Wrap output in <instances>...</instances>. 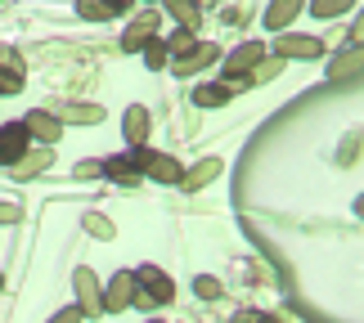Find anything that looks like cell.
Masks as SVG:
<instances>
[{
    "instance_id": "6da1fadb",
    "label": "cell",
    "mask_w": 364,
    "mask_h": 323,
    "mask_svg": "<svg viewBox=\"0 0 364 323\" xmlns=\"http://www.w3.org/2000/svg\"><path fill=\"white\" fill-rule=\"evenodd\" d=\"M135 283H144V288H149L144 297H149L153 305H162V301H171V297H176V283L158 270V265H144V270H135Z\"/></svg>"
},
{
    "instance_id": "7a4b0ae2",
    "label": "cell",
    "mask_w": 364,
    "mask_h": 323,
    "mask_svg": "<svg viewBox=\"0 0 364 323\" xmlns=\"http://www.w3.org/2000/svg\"><path fill=\"white\" fill-rule=\"evenodd\" d=\"M27 139H32V135L23 131V121L0 126V162H14V166H18L27 158Z\"/></svg>"
},
{
    "instance_id": "3957f363",
    "label": "cell",
    "mask_w": 364,
    "mask_h": 323,
    "mask_svg": "<svg viewBox=\"0 0 364 323\" xmlns=\"http://www.w3.org/2000/svg\"><path fill=\"white\" fill-rule=\"evenodd\" d=\"M135 270H122L113 283H108V297H104V310H126V305L135 301Z\"/></svg>"
},
{
    "instance_id": "277c9868",
    "label": "cell",
    "mask_w": 364,
    "mask_h": 323,
    "mask_svg": "<svg viewBox=\"0 0 364 323\" xmlns=\"http://www.w3.org/2000/svg\"><path fill=\"white\" fill-rule=\"evenodd\" d=\"M23 131L27 135H36V139H46V144H54V139H59V117H54V112H46V108H36V112H27V121H23Z\"/></svg>"
},
{
    "instance_id": "5b68a950",
    "label": "cell",
    "mask_w": 364,
    "mask_h": 323,
    "mask_svg": "<svg viewBox=\"0 0 364 323\" xmlns=\"http://www.w3.org/2000/svg\"><path fill=\"white\" fill-rule=\"evenodd\" d=\"M261 54H265V50L257 45V40H247V45H239V50H234L230 59H225V77H230V81H234V77H243L247 67H257V63H261ZM230 81H225V86H230Z\"/></svg>"
},
{
    "instance_id": "8992f818",
    "label": "cell",
    "mask_w": 364,
    "mask_h": 323,
    "mask_svg": "<svg viewBox=\"0 0 364 323\" xmlns=\"http://www.w3.org/2000/svg\"><path fill=\"white\" fill-rule=\"evenodd\" d=\"M77 292H81V314H100V310H104L100 283H95L90 270H77Z\"/></svg>"
},
{
    "instance_id": "52a82bcc",
    "label": "cell",
    "mask_w": 364,
    "mask_h": 323,
    "mask_svg": "<svg viewBox=\"0 0 364 323\" xmlns=\"http://www.w3.org/2000/svg\"><path fill=\"white\" fill-rule=\"evenodd\" d=\"M212 59H220V50H216V45H193L185 59H176V77H193L198 67H207Z\"/></svg>"
},
{
    "instance_id": "ba28073f",
    "label": "cell",
    "mask_w": 364,
    "mask_h": 323,
    "mask_svg": "<svg viewBox=\"0 0 364 323\" xmlns=\"http://www.w3.org/2000/svg\"><path fill=\"white\" fill-rule=\"evenodd\" d=\"M23 90V63L9 50H0V94H18Z\"/></svg>"
},
{
    "instance_id": "9c48e42d",
    "label": "cell",
    "mask_w": 364,
    "mask_h": 323,
    "mask_svg": "<svg viewBox=\"0 0 364 323\" xmlns=\"http://www.w3.org/2000/svg\"><path fill=\"white\" fill-rule=\"evenodd\" d=\"M279 54H292V59H319L324 45L311 36H279Z\"/></svg>"
},
{
    "instance_id": "30bf717a",
    "label": "cell",
    "mask_w": 364,
    "mask_h": 323,
    "mask_svg": "<svg viewBox=\"0 0 364 323\" xmlns=\"http://www.w3.org/2000/svg\"><path fill=\"white\" fill-rule=\"evenodd\" d=\"M230 99H234V86H225V81H220V86L207 81V86L193 90V104H198V108H220V104H230Z\"/></svg>"
},
{
    "instance_id": "8fae6325",
    "label": "cell",
    "mask_w": 364,
    "mask_h": 323,
    "mask_svg": "<svg viewBox=\"0 0 364 323\" xmlns=\"http://www.w3.org/2000/svg\"><path fill=\"white\" fill-rule=\"evenodd\" d=\"M63 121H68V126H90V121H104V108H100V104H63Z\"/></svg>"
},
{
    "instance_id": "7c38bea8",
    "label": "cell",
    "mask_w": 364,
    "mask_h": 323,
    "mask_svg": "<svg viewBox=\"0 0 364 323\" xmlns=\"http://www.w3.org/2000/svg\"><path fill=\"white\" fill-rule=\"evenodd\" d=\"M100 171L113 175V180H122V185H135V180H139L135 158H108V162H100Z\"/></svg>"
},
{
    "instance_id": "4fadbf2b",
    "label": "cell",
    "mask_w": 364,
    "mask_h": 323,
    "mask_svg": "<svg viewBox=\"0 0 364 323\" xmlns=\"http://www.w3.org/2000/svg\"><path fill=\"white\" fill-rule=\"evenodd\" d=\"M50 162H54V153H50V148H36V153H27V158L14 166V175H18V180L41 175V171H50Z\"/></svg>"
},
{
    "instance_id": "5bb4252c",
    "label": "cell",
    "mask_w": 364,
    "mask_h": 323,
    "mask_svg": "<svg viewBox=\"0 0 364 323\" xmlns=\"http://www.w3.org/2000/svg\"><path fill=\"white\" fill-rule=\"evenodd\" d=\"M126 139L144 144L149 139V108H126Z\"/></svg>"
},
{
    "instance_id": "9a60e30c",
    "label": "cell",
    "mask_w": 364,
    "mask_h": 323,
    "mask_svg": "<svg viewBox=\"0 0 364 323\" xmlns=\"http://www.w3.org/2000/svg\"><path fill=\"white\" fill-rule=\"evenodd\" d=\"M153 27H158V18H153V13H144V18H139V23L131 27V32H126V40H122V45H126V50H139V45H149V40H153Z\"/></svg>"
},
{
    "instance_id": "2e32d148",
    "label": "cell",
    "mask_w": 364,
    "mask_h": 323,
    "mask_svg": "<svg viewBox=\"0 0 364 323\" xmlns=\"http://www.w3.org/2000/svg\"><path fill=\"white\" fill-rule=\"evenodd\" d=\"M216 175H220V162H216V158H207V162L193 166L189 175H180V180H185V189H203L207 180H216Z\"/></svg>"
},
{
    "instance_id": "e0dca14e",
    "label": "cell",
    "mask_w": 364,
    "mask_h": 323,
    "mask_svg": "<svg viewBox=\"0 0 364 323\" xmlns=\"http://www.w3.org/2000/svg\"><path fill=\"white\" fill-rule=\"evenodd\" d=\"M301 5H297V0H288V5H270V9H265V27H274V32H284V27L292 23V13H297Z\"/></svg>"
},
{
    "instance_id": "ac0fdd59",
    "label": "cell",
    "mask_w": 364,
    "mask_h": 323,
    "mask_svg": "<svg viewBox=\"0 0 364 323\" xmlns=\"http://www.w3.org/2000/svg\"><path fill=\"white\" fill-rule=\"evenodd\" d=\"M149 175L162 180V185H176V180H180V162L176 158H153L149 162Z\"/></svg>"
},
{
    "instance_id": "d6986e66",
    "label": "cell",
    "mask_w": 364,
    "mask_h": 323,
    "mask_svg": "<svg viewBox=\"0 0 364 323\" xmlns=\"http://www.w3.org/2000/svg\"><path fill=\"white\" fill-rule=\"evenodd\" d=\"M86 229H90L95 238H113V220H108V216H95V212H90V216H86Z\"/></svg>"
},
{
    "instance_id": "ffe728a7",
    "label": "cell",
    "mask_w": 364,
    "mask_h": 323,
    "mask_svg": "<svg viewBox=\"0 0 364 323\" xmlns=\"http://www.w3.org/2000/svg\"><path fill=\"white\" fill-rule=\"evenodd\" d=\"M144 63L149 67H166V45H162V40H149V45H144Z\"/></svg>"
},
{
    "instance_id": "44dd1931",
    "label": "cell",
    "mask_w": 364,
    "mask_h": 323,
    "mask_svg": "<svg viewBox=\"0 0 364 323\" xmlns=\"http://www.w3.org/2000/svg\"><path fill=\"white\" fill-rule=\"evenodd\" d=\"M193 45H198V40H193V36H189V32H176V36H171V40H166V54H189V50H193Z\"/></svg>"
},
{
    "instance_id": "7402d4cb",
    "label": "cell",
    "mask_w": 364,
    "mask_h": 323,
    "mask_svg": "<svg viewBox=\"0 0 364 323\" xmlns=\"http://www.w3.org/2000/svg\"><path fill=\"white\" fill-rule=\"evenodd\" d=\"M81 13H86V18H113L117 9H126V5H77Z\"/></svg>"
},
{
    "instance_id": "603a6c76",
    "label": "cell",
    "mask_w": 364,
    "mask_h": 323,
    "mask_svg": "<svg viewBox=\"0 0 364 323\" xmlns=\"http://www.w3.org/2000/svg\"><path fill=\"white\" fill-rule=\"evenodd\" d=\"M193 288H198V297H203V301H216V297H220V283H216V278H198Z\"/></svg>"
},
{
    "instance_id": "cb8c5ba5",
    "label": "cell",
    "mask_w": 364,
    "mask_h": 323,
    "mask_svg": "<svg viewBox=\"0 0 364 323\" xmlns=\"http://www.w3.org/2000/svg\"><path fill=\"white\" fill-rule=\"evenodd\" d=\"M351 72H360V54H346V59L333 67V77H351Z\"/></svg>"
},
{
    "instance_id": "d4e9b609",
    "label": "cell",
    "mask_w": 364,
    "mask_h": 323,
    "mask_svg": "<svg viewBox=\"0 0 364 323\" xmlns=\"http://www.w3.org/2000/svg\"><path fill=\"white\" fill-rule=\"evenodd\" d=\"M171 13H180V23H198V5H171Z\"/></svg>"
},
{
    "instance_id": "484cf974",
    "label": "cell",
    "mask_w": 364,
    "mask_h": 323,
    "mask_svg": "<svg viewBox=\"0 0 364 323\" xmlns=\"http://www.w3.org/2000/svg\"><path fill=\"white\" fill-rule=\"evenodd\" d=\"M279 67H284V59H270V63H261V67H257V81H265V77H274Z\"/></svg>"
},
{
    "instance_id": "4316f807",
    "label": "cell",
    "mask_w": 364,
    "mask_h": 323,
    "mask_svg": "<svg viewBox=\"0 0 364 323\" xmlns=\"http://www.w3.org/2000/svg\"><path fill=\"white\" fill-rule=\"evenodd\" d=\"M50 323H81V310H59Z\"/></svg>"
},
{
    "instance_id": "83f0119b",
    "label": "cell",
    "mask_w": 364,
    "mask_h": 323,
    "mask_svg": "<svg viewBox=\"0 0 364 323\" xmlns=\"http://www.w3.org/2000/svg\"><path fill=\"white\" fill-rule=\"evenodd\" d=\"M77 175H81V180H90V175H100V162H81V166H77Z\"/></svg>"
},
{
    "instance_id": "f1b7e54d",
    "label": "cell",
    "mask_w": 364,
    "mask_h": 323,
    "mask_svg": "<svg viewBox=\"0 0 364 323\" xmlns=\"http://www.w3.org/2000/svg\"><path fill=\"white\" fill-rule=\"evenodd\" d=\"M9 220H18V207H9V202H0V224H9Z\"/></svg>"
},
{
    "instance_id": "f546056e",
    "label": "cell",
    "mask_w": 364,
    "mask_h": 323,
    "mask_svg": "<svg viewBox=\"0 0 364 323\" xmlns=\"http://www.w3.org/2000/svg\"><path fill=\"white\" fill-rule=\"evenodd\" d=\"M346 5H342V0H328V5H315V13H342Z\"/></svg>"
},
{
    "instance_id": "4dcf8cb0",
    "label": "cell",
    "mask_w": 364,
    "mask_h": 323,
    "mask_svg": "<svg viewBox=\"0 0 364 323\" xmlns=\"http://www.w3.org/2000/svg\"><path fill=\"white\" fill-rule=\"evenodd\" d=\"M234 323H261V314H239Z\"/></svg>"
},
{
    "instance_id": "1f68e13d",
    "label": "cell",
    "mask_w": 364,
    "mask_h": 323,
    "mask_svg": "<svg viewBox=\"0 0 364 323\" xmlns=\"http://www.w3.org/2000/svg\"><path fill=\"white\" fill-rule=\"evenodd\" d=\"M261 323H279V319H261Z\"/></svg>"
},
{
    "instance_id": "d6a6232c",
    "label": "cell",
    "mask_w": 364,
    "mask_h": 323,
    "mask_svg": "<svg viewBox=\"0 0 364 323\" xmlns=\"http://www.w3.org/2000/svg\"><path fill=\"white\" fill-rule=\"evenodd\" d=\"M0 283H5V278H0Z\"/></svg>"
}]
</instances>
